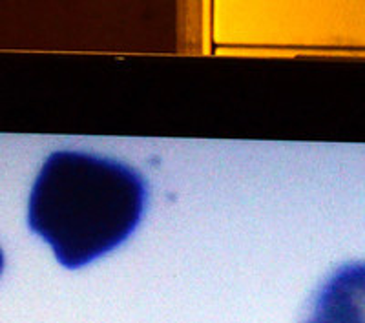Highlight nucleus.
<instances>
[{
  "instance_id": "f257e3e1",
  "label": "nucleus",
  "mask_w": 365,
  "mask_h": 323,
  "mask_svg": "<svg viewBox=\"0 0 365 323\" xmlns=\"http://www.w3.org/2000/svg\"><path fill=\"white\" fill-rule=\"evenodd\" d=\"M148 187L141 172L97 153L48 155L28 201L31 232L64 269H83L119 249L141 225Z\"/></svg>"
},
{
  "instance_id": "f03ea898",
  "label": "nucleus",
  "mask_w": 365,
  "mask_h": 323,
  "mask_svg": "<svg viewBox=\"0 0 365 323\" xmlns=\"http://www.w3.org/2000/svg\"><path fill=\"white\" fill-rule=\"evenodd\" d=\"M303 323H365V261L334 270L316 292Z\"/></svg>"
},
{
  "instance_id": "7ed1b4c3",
  "label": "nucleus",
  "mask_w": 365,
  "mask_h": 323,
  "mask_svg": "<svg viewBox=\"0 0 365 323\" xmlns=\"http://www.w3.org/2000/svg\"><path fill=\"white\" fill-rule=\"evenodd\" d=\"M2 272H4V252L0 249V276H2Z\"/></svg>"
}]
</instances>
